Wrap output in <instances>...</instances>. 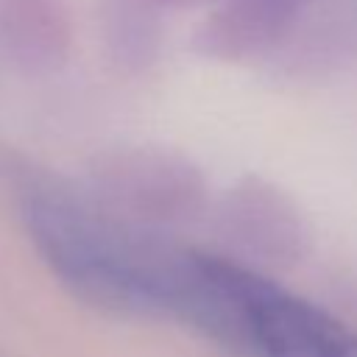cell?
Masks as SVG:
<instances>
[{"mask_svg": "<svg viewBox=\"0 0 357 357\" xmlns=\"http://www.w3.org/2000/svg\"><path fill=\"white\" fill-rule=\"evenodd\" d=\"M86 192L153 231L192 220L209 195L204 170L190 156L162 145H120L100 153L92 162Z\"/></svg>", "mask_w": 357, "mask_h": 357, "instance_id": "cell-2", "label": "cell"}, {"mask_svg": "<svg viewBox=\"0 0 357 357\" xmlns=\"http://www.w3.org/2000/svg\"><path fill=\"white\" fill-rule=\"evenodd\" d=\"M123 25H117V36H114V47L120 50L123 61L131 67H145L153 61L156 47H159V36L153 31V25L148 22V17H142V11H126Z\"/></svg>", "mask_w": 357, "mask_h": 357, "instance_id": "cell-8", "label": "cell"}, {"mask_svg": "<svg viewBox=\"0 0 357 357\" xmlns=\"http://www.w3.org/2000/svg\"><path fill=\"white\" fill-rule=\"evenodd\" d=\"M73 47L64 0H0V56L20 70H56Z\"/></svg>", "mask_w": 357, "mask_h": 357, "instance_id": "cell-6", "label": "cell"}, {"mask_svg": "<svg viewBox=\"0 0 357 357\" xmlns=\"http://www.w3.org/2000/svg\"><path fill=\"white\" fill-rule=\"evenodd\" d=\"M307 0H218L192 45L206 59L245 61L279 50Z\"/></svg>", "mask_w": 357, "mask_h": 357, "instance_id": "cell-5", "label": "cell"}, {"mask_svg": "<svg viewBox=\"0 0 357 357\" xmlns=\"http://www.w3.org/2000/svg\"><path fill=\"white\" fill-rule=\"evenodd\" d=\"M293 73H329L357 61V0H307L276 50Z\"/></svg>", "mask_w": 357, "mask_h": 357, "instance_id": "cell-7", "label": "cell"}, {"mask_svg": "<svg viewBox=\"0 0 357 357\" xmlns=\"http://www.w3.org/2000/svg\"><path fill=\"white\" fill-rule=\"evenodd\" d=\"M237 357H357V329L324 307L254 276L237 332Z\"/></svg>", "mask_w": 357, "mask_h": 357, "instance_id": "cell-3", "label": "cell"}, {"mask_svg": "<svg viewBox=\"0 0 357 357\" xmlns=\"http://www.w3.org/2000/svg\"><path fill=\"white\" fill-rule=\"evenodd\" d=\"M137 3H148V6H170V8H178V6H195L198 0H137Z\"/></svg>", "mask_w": 357, "mask_h": 357, "instance_id": "cell-9", "label": "cell"}, {"mask_svg": "<svg viewBox=\"0 0 357 357\" xmlns=\"http://www.w3.org/2000/svg\"><path fill=\"white\" fill-rule=\"evenodd\" d=\"M215 226L229 245L259 262H293L307 245L298 206L257 176H243L220 195Z\"/></svg>", "mask_w": 357, "mask_h": 357, "instance_id": "cell-4", "label": "cell"}, {"mask_svg": "<svg viewBox=\"0 0 357 357\" xmlns=\"http://www.w3.org/2000/svg\"><path fill=\"white\" fill-rule=\"evenodd\" d=\"M22 220L50 271L84 301L117 312L173 315L190 248L67 187L31 192Z\"/></svg>", "mask_w": 357, "mask_h": 357, "instance_id": "cell-1", "label": "cell"}]
</instances>
